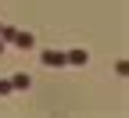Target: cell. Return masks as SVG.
I'll return each mask as SVG.
<instances>
[{"mask_svg":"<svg viewBox=\"0 0 129 118\" xmlns=\"http://www.w3.org/2000/svg\"><path fill=\"white\" fill-rule=\"evenodd\" d=\"M64 61H72V64H86V54H83V50H72Z\"/></svg>","mask_w":129,"mask_h":118,"instance_id":"3","label":"cell"},{"mask_svg":"<svg viewBox=\"0 0 129 118\" xmlns=\"http://www.w3.org/2000/svg\"><path fill=\"white\" fill-rule=\"evenodd\" d=\"M43 64H64V57L54 54V50H47V54H43Z\"/></svg>","mask_w":129,"mask_h":118,"instance_id":"2","label":"cell"},{"mask_svg":"<svg viewBox=\"0 0 129 118\" xmlns=\"http://www.w3.org/2000/svg\"><path fill=\"white\" fill-rule=\"evenodd\" d=\"M0 47H4V43H0Z\"/></svg>","mask_w":129,"mask_h":118,"instance_id":"4","label":"cell"},{"mask_svg":"<svg viewBox=\"0 0 129 118\" xmlns=\"http://www.w3.org/2000/svg\"><path fill=\"white\" fill-rule=\"evenodd\" d=\"M11 40H14V43H18L22 50H29V47H32V36H29V32H14V36H11Z\"/></svg>","mask_w":129,"mask_h":118,"instance_id":"1","label":"cell"}]
</instances>
